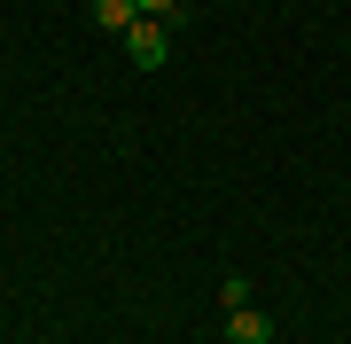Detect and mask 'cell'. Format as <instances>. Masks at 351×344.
Wrapping results in <instances>:
<instances>
[{
    "label": "cell",
    "instance_id": "obj_1",
    "mask_svg": "<svg viewBox=\"0 0 351 344\" xmlns=\"http://www.w3.org/2000/svg\"><path fill=\"white\" fill-rule=\"evenodd\" d=\"M164 47H172V24H149V16H141V24L125 32V55H133V71H164Z\"/></svg>",
    "mask_w": 351,
    "mask_h": 344
},
{
    "label": "cell",
    "instance_id": "obj_2",
    "mask_svg": "<svg viewBox=\"0 0 351 344\" xmlns=\"http://www.w3.org/2000/svg\"><path fill=\"white\" fill-rule=\"evenodd\" d=\"M226 336H234V344H274V321L242 306V313H226Z\"/></svg>",
    "mask_w": 351,
    "mask_h": 344
},
{
    "label": "cell",
    "instance_id": "obj_3",
    "mask_svg": "<svg viewBox=\"0 0 351 344\" xmlns=\"http://www.w3.org/2000/svg\"><path fill=\"white\" fill-rule=\"evenodd\" d=\"M94 24L101 32H133L141 24V0H94Z\"/></svg>",
    "mask_w": 351,
    "mask_h": 344
},
{
    "label": "cell",
    "instance_id": "obj_4",
    "mask_svg": "<svg viewBox=\"0 0 351 344\" xmlns=\"http://www.w3.org/2000/svg\"><path fill=\"white\" fill-rule=\"evenodd\" d=\"M141 16H149V24H180V16H188V0H141Z\"/></svg>",
    "mask_w": 351,
    "mask_h": 344
},
{
    "label": "cell",
    "instance_id": "obj_5",
    "mask_svg": "<svg viewBox=\"0 0 351 344\" xmlns=\"http://www.w3.org/2000/svg\"><path fill=\"white\" fill-rule=\"evenodd\" d=\"M219 306H226V313H242V306H250V282L226 274V282H219Z\"/></svg>",
    "mask_w": 351,
    "mask_h": 344
}]
</instances>
